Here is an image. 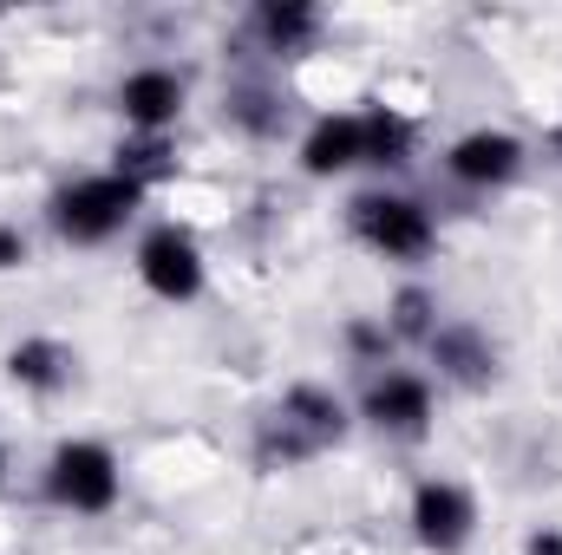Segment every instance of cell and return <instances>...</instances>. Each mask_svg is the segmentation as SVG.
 <instances>
[{
	"label": "cell",
	"mask_w": 562,
	"mask_h": 555,
	"mask_svg": "<svg viewBox=\"0 0 562 555\" xmlns=\"http://www.w3.org/2000/svg\"><path fill=\"white\" fill-rule=\"evenodd\" d=\"M524 555H562V530H537V536H530V550Z\"/></svg>",
	"instance_id": "obj_20"
},
{
	"label": "cell",
	"mask_w": 562,
	"mask_h": 555,
	"mask_svg": "<svg viewBox=\"0 0 562 555\" xmlns=\"http://www.w3.org/2000/svg\"><path fill=\"white\" fill-rule=\"evenodd\" d=\"M119 112L138 125V132H170L177 112H183V79L170 66H138L125 86H119Z\"/></svg>",
	"instance_id": "obj_9"
},
{
	"label": "cell",
	"mask_w": 562,
	"mask_h": 555,
	"mask_svg": "<svg viewBox=\"0 0 562 555\" xmlns=\"http://www.w3.org/2000/svg\"><path fill=\"white\" fill-rule=\"evenodd\" d=\"M360 412L373 418L380 431H393V438H419L425 424H431V386H425L419 373H380L367 386Z\"/></svg>",
	"instance_id": "obj_8"
},
{
	"label": "cell",
	"mask_w": 562,
	"mask_h": 555,
	"mask_svg": "<svg viewBox=\"0 0 562 555\" xmlns=\"http://www.w3.org/2000/svg\"><path fill=\"white\" fill-rule=\"evenodd\" d=\"M0 484H7V451H0Z\"/></svg>",
	"instance_id": "obj_21"
},
{
	"label": "cell",
	"mask_w": 562,
	"mask_h": 555,
	"mask_svg": "<svg viewBox=\"0 0 562 555\" xmlns=\"http://www.w3.org/2000/svg\"><path fill=\"white\" fill-rule=\"evenodd\" d=\"M353 236L373 256H386V262H419V256H431V242H438L431 209L413 203V196H393V190L353 196Z\"/></svg>",
	"instance_id": "obj_3"
},
{
	"label": "cell",
	"mask_w": 562,
	"mask_h": 555,
	"mask_svg": "<svg viewBox=\"0 0 562 555\" xmlns=\"http://www.w3.org/2000/svg\"><path fill=\"white\" fill-rule=\"evenodd\" d=\"M360 132H367V163H380V170H406V163H413V125H406L400 112L373 105V112L360 118Z\"/></svg>",
	"instance_id": "obj_15"
},
{
	"label": "cell",
	"mask_w": 562,
	"mask_h": 555,
	"mask_svg": "<svg viewBox=\"0 0 562 555\" xmlns=\"http://www.w3.org/2000/svg\"><path fill=\"white\" fill-rule=\"evenodd\" d=\"M386 327H393V340H431L438 333V301L425 287H400L393 307H386Z\"/></svg>",
	"instance_id": "obj_16"
},
{
	"label": "cell",
	"mask_w": 562,
	"mask_h": 555,
	"mask_svg": "<svg viewBox=\"0 0 562 555\" xmlns=\"http://www.w3.org/2000/svg\"><path fill=\"white\" fill-rule=\"evenodd\" d=\"M431 360H438V373L458 380V386H491V373H497V347H491L477 327H438V333H431Z\"/></svg>",
	"instance_id": "obj_11"
},
{
	"label": "cell",
	"mask_w": 562,
	"mask_h": 555,
	"mask_svg": "<svg viewBox=\"0 0 562 555\" xmlns=\"http://www.w3.org/2000/svg\"><path fill=\"white\" fill-rule=\"evenodd\" d=\"M170 170H177V144L164 138V132H138V138L119 144V177H125V183L150 190V183H164Z\"/></svg>",
	"instance_id": "obj_14"
},
{
	"label": "cell",
	"mask_w": 562,
	"mask_h": 555,
	"mask_svg": "<svg viewBox=\"0 0 562 555\" xmlns=\"http://www.w3.org/2000/svg\"><path fill=\"white\" fill-rule=\"evenodd\" d=\"M20 262H26V236H20L13 223H0V275H7V269H20Z\"/></svg>",
	"instance_id": "obj_19"
},
{
	"label": "cell",
	"mask_w": 562,
	"mask_h": 555,
	"mask_svg": "<svg viewBox=\"0 0 562 555\" xmlns=\"http://www.w3.org/2000/svg\"><path fill=\"white\" fill-rule=\"evenodd\" d=\"M46 497H53L59 510H79V517L112 510V503H119V457H112L105 444H92V438L59 444L53 464H46Z\"/></svg>",
	"instance_id": "obj_4"
},
{
	"label": "cell",
	"mask_w": 562,
	"mask_h": 555,
	"mask_svg": "<svg viewBox=\"0 0 562 555\" xmlns=\"http://www.w3.org/2000/svg\"><path fill=\"white\" fill-rule=\"evenodd\" d=\"M445 170H451L464 190H497V183H510V177L524 170V144L510 138V132L477 125V132H464V138L445 150Z\"/></svg>",
	"instance_id": "obj_7"
},
{
	"label": "cell",
	"mask_w": 562,
	"mask_h": 555,
	"mask_svg": "<svg viewBox=\"0 0 562 555\" xmlns=\"http://www.w3.org/2000/svg\"><path fill=\"white\" fill-rule=\"evenodd\" d=\"M353 163H367V132H360V118H314V132L301 138V170L307 177H340V170H353Z\"/></svg>",
	"instance_id": "obj_10"
},
{
	"label": "cell",
	"mask_w": 562,
	"mask_h": 555,
	"mask_svg": "<svg viewBox=\"0 0 562 555\" xmlns=\"http://www.w3.org/2000/svg\"><path fill=\"white\" fill-rule=\"evenodd\" d=\"M138 183H125L119 170L112 177H79V183H66L59 196H53V229L66 236V242H79V249H92V242H112L125 223H132V209H138Z\"/></svg>",
	"instance_id": "obj_2"
},
{
	"label": "cell",
	"mask_w": 562,
	"mask_h": 555,
	"mask_svg": "<svg viewBox=\"0 0 562 555\" xmlns=\"http://www.w3.org/2000/svg\"><path fill=\"white\" fill-rule=\"evenodd\" d=\"M471 530H477V503H471L464 484H451V477H425L419 490H413V536H419L425 550L458 555L464 543H471Z\"/></svg>",
	"instance_id": "obj_6"
},
{
	"label": "cell",
	"mask_w": 562,
	"mask_h": 555,
	"mask_svg": "<svg viewBox=\"0 0 562 555\" xmlns=\"http://www.w3.org/2000/svg\"><path fill=\"white\" fill-rule=\"evenodd\" d=\"M7 380L26 386V393H59V386L72 380V353H66L59 340L33 333V340H20V347L7 353Z\"/></svg>",
	"instance_id": "obj_12"
},
{
	"label": "cell",
	"mask_w": 562,
	"mask_h": 555,
	"mask_svg": "<svg viewBox=\"0 0 562 555\" xmlns=\"http://www.w3.org/2000/svg\"><path fill=\"white\" fill-rule=\"evenodd\" d=\"M256 33H262L269 53H301V46H314L321 13H314L307 0H262V7H256Z\"/></svg>",
	"instance_id": "obj_13"
},
{
	"label": "cell",
	"mask_w": 562,
	"mask_h": 555,
	"mask_svg": "<svg viewBox=\"0 0 562 555\" xmlns=\"http://www.w3.org/2000/svg\"><path fill=\"white\" fill-rule=\"evenodd\" d=\"M229 118H236L243 132H256V138H269V132L281 125L276 99H269L262 86H243V92H229Z\"/></svg>",
	"instance_id": "obj_17"
},
{
	"label": "cell",
	"mask_w": 562,
	"mask_h": 555,
	"mask_svg": "<svg viewBox=\"0 0 562 555\" xmlns=\"http://www.w3.org/2000/svg\"><path fill=\"white\" fill-rule=\"evenodd\" d=\"M138 275L157 301H196L203 294V249H196V236L177 229V223H157L138 242Z\"/></svg>",
	"instance_id": "obj_5"
},
{
	"label": "cell",
	"mask_w": 562,
	"mask_h": 555,
	"mask_svg": "<svg viewBox=\"0 0 562 555\" xmlns=\"http://www.w3.org/2000/svg\"><path fill=\"white\" fill-rule=\"evenodd\" d=\"M347 353H353L360 366H386L393 327H386V320H347Z\"/></svg>",
	"instance_id": "obj_18"
},
{
	"label": "cell",
	"mask_w": 562,
	"mask_h": 555,
	"mask_svg": "<svg viewBox=\"0 0 562 555\" xmlns=\"http://www.w3.org/2000/svg\"><path fill=\"white\" fill-rule=\"evenodd\" d=\"M347 438V406L327 393V386H288L281 406L262 418L256 431V464L262 471H288V464H307L321 457L327 444Z\"/></svg>",
	"instance_id": "obj_1"
}]
</instances>
